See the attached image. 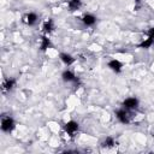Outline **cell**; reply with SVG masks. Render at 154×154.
I'll list each match as a JSON object with an SVG mask.
<instances>
[{"instance_id":"obj_1","label":"cell","mask_w":154,"mask_h":154,"mask_svg":"<svg viewBox=\"0 0 154 154\" xmlns=\"http://www.w3.org/2000/svg\"><path fill=\"white\" fill-rule=\"evenodd\" d=\"M14 128V120L11 117H4L1 120V129L5 132H10L12 131Z\"/></svg>"},{"instance_id":"obj_2","label":"cell","mask_w":154,"mask_h":154,"mask_svg":"<svg viewBox=\"0 0 154 154\" xmlns=\"http://www.w3.org/2000/svg\"><path fill=\"white\" fill-rule=\"evenodd\" d=\"M64 129H65V131H66L69 135L73 136V135L77 132V130H78V124H77L76 122L71 120V122H67V123L64 125Z\"/></svg>"},{"instance_id":"obj_3","label":"cell","mask_w":154,"mask_h":154,"mask_svg":"<svg viewBox=\"0 0 154 154\" xmlns=\"http://www.w3.org/2000/svg\"><path fill=\"white\" fill-rule=\"evenodd\" d=\"M123 106H124V108H126V109H135V108L138 106V101H137V99H135V97H129V99L124 100Z\"/></svg>"},{"instance_id":"obj_4","label":"cell","mask_w":154,"mask_h":154,"mask_svg":"<svg viewBox=\"0 0 154 154\" xmlns=\"http://www.w3.org/2000/svg\"><path fill=\"white\" fill-rule=\"evenodd\" d=\"M116 116H117V118L119 119V122H122V123H124V124H128V123H129V113H128V109H126V108L117 111Z\"/></svg>"},{"instance_id":"obj_5","label":"cell","mask_w":154,"mask_h":154,"mask_svg":"<svg viewBox=\"0 0 154 154\" xmlns=\"http://www.w3.org/2000/svg\"><path fill=\"white\" fill-rule=\"evenodd\" d=\"M23 22L26 24V25H34L36 22H37V16L32 12L30 13H26L24 17H23Z\"/></svg>"},{"instance_id":"obj_6","label":"cell","mask_w":154,"mask_h":154,"mask_svg":"<svg viewBox=\"0 0 154 154\" xmlns=\"http://www.w3.org/2000/svg\"><path fill=\"white\" fill-rule=\"evenodd\" d=\"M108 67H109L112 71H114V72H120V71H122L123 65H122V63H120V61H118V60L113 59V60H111V61L108 63Z\"/></svg>"},{"instance_id":"obj_7","label":"cell","mask_w":154,"mask_h":154,"mask_svg":"<svg viewBox=\"0 0 154 154\" xmlns=\"http://www.w3.org/2000/svg\"><path fill=\"white\" fill-rule=\"evenodd\" d=\"M61 77H63V79L65 81V82H76V76L71 72V71H69V70H66V71H64L63 72V75H61Z\"/></svg>"},{"instance_id":"obj_8","label":"cell","mask_w":154,"mask_h":154,"mask_svg":"<svg viewBox=\"0 0 154 154\" xmlns=\"http://www.w3.org/2000/svg\"><path fill=\"white\" fill-rule=\"evenodd\" d=\"M82 22H83L87 26H90V25H94V24H95L96 18H95L93 14H85V16L82 18Z\"/></svg>"},{"instance_id":"obj_9","label":"cell","mask_w":154,"mask_h":154,"mask_svg":"<svg viewBox=\"0 0 154 154\" xmlns=\"http://www.w3.org/2000/svg\"><path fill=\"white\" fill-rule=\"evenodd\" d=\"M59 57H60V60H61L64 64H66V65H71V64L75 61V59H73L70 54H67V53H61Z\"/></svg>"},{"instance_id":"obj_10","label":"cell","mask_w":154,"mask_h":154,"mask_svg":"<svg viewBox=\"0 0 154 154\" xmlns=\"http://www.w3.org/2000/svg\"><path fill=\"white\" fill-rule=\"evenodd\" d=\"M81 5H82L81 0H70L69 1V10L70 11H76L81 7Z\"/></svg>"},{"instance_id":"obj_11","label":"cell","mask_w":154,"mask_h":154,"mask_svg":"<svg viewBox=\"0 0 154 154\" xmlns=\"http://www.w3.org/2000/svg\"><path fill=\"white\" fill-rule=\"evenodd\" d=\"M14 83H16L14 79H6V81L2 83V90H4V91L11 90V89L14 87Z\"/></svg>"},{"instance_id":"obj_12","label":"cell","mask_w":154,"mask_h":154,"mask_svg":"<svg viewBox=\"0 0 154 154\" xmlns=\"http://www.w3.org/2000/svg\"><path fill=\"white\" fill-rule=\"evenodd\" d=\"M53 29H54V24H53V20H52V19H48L47 22H45V24H43V30H45L46 32H51V31H53Z\"/></svg>"},{"instance_id":"obj_13","label":"cell","mask_w":154,"mask_h":154,"mask_svg":"<svg viewBox=\"0 0 154 154\" xmlns=\"http://www.w3.org/2000/svg\"><path fill=\"white\" fill-rule=\"evenodd\" d=\"M48 47H51V41H49V38H47L46 36H43V37L41 38V49H42V51H46Z\"/></svg>"},{"instance_id":"obj_14","label":"cell","mask_w":154,"mask_h":154,"mask_svg":"<svg viewBox=\"0 0 154 154\" xmlns=\"http://www.w3.org/2000/svg\"><path fill=\"white\" fill-rule=\"evenodd\" d=\"M153 42H154V40H153L152 37H148V38H146L143 42L140 43V47H141V48H149V47L153 45Z\"/></svg>"},{"instance_id":"obj_15","label":"cell","mask_w":154,"mask_h":154,"mask_svg":"<svg viewBox=\"0 0 154 154\" xmlns=\"http://www.w3.org/2000/svg\"><path fill=\"white\" fill-rule=\"evenodd\" d=\"M116 144V142H114V140L112 138V137H107L103 142H102V147H106V148H108V147H113Z\"/></svg>"},{"instance_id":"obj_16","label":"cell","mask_w":154,"mask_h":154,"mask_svg":"<svg viewBox=\"0 0 154 154\" xmlns=\"http://www.w3.org/2000/svg\"><path fill=\"white\" fill-rule=\"evenodd\" d=\"M148 35H149V37H152V38L154 40V28H152V29L148 31Z\"/></svg>"}]
</instances>
